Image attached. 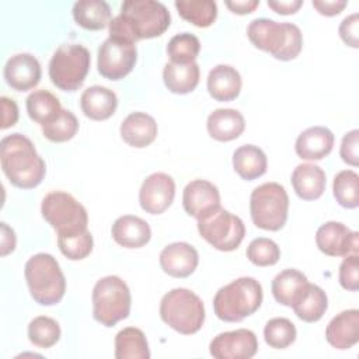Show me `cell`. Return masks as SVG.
<instances>
[{"label": "cell", "instance_id": "obj_42", "mask_svg": "<svg viewBox=\"0 0 359 359\" xmlns=\"http://www.w3.org/2000/svg\"><path fill=\"white\" fill-rule=\"evenodd\" d=\"M358 147H359V130L353 129V130L345 133V136L342 137L339 154L345 163H348L353 167H356L359 164Z\"/></svg>", "mask_w": 359, "mask_h": 359}, {"label": "cell", "instance_id": "obj_36", "mask_svg": "<svg viewBox=\"0 0 359 359\" xmlns=\"http://www.w3.org/2000/svg\"><path fill=\"white\" fill-rule=\"evenodd\" d=\"M201 50L199 39L189 32L174 35L167 45V55L170 60L177 65L194 63Z\"/></svg>", "mask_w": 359, "mask_h": 359}, {"label": "cell", "instance_id": "obj_34", "mask_svg": "<svg viewBox=\"0 0 359 359\" xmlns=\"http://www.w3.org/2000/svg\"><path fill=\"white\" fill-rule=\"evenodd\" d=\"M327 307H328V299L325 292L320 286L309 283L306 294L292 309L294 310V314L300 320L306 323H316L325 314Z\"/></svg>", "mask_w": 359, "mask_h": 359}, {"label": "cell", "instance_id": "obj_8", "mask_svg": "<svg viewBox=\"0 0 359 359\" xmlns=\"http://www.w3.org/2000/svg\"><path fill=\"white\" fill-rule=\"evenodd\" d=\"M130 290L115 275L97 280L93 289V317L105 327H114L130 311Z\"/></svg>", "mask_w": 359, "mask_h": 359}, {"label": "cell", "instance_id": "obj_11", "mask_svg": "<svg viewBox=\"0 0 359 359\" xmlns=\"http://www.w3.org/2000/svg\"><path fill=\"white\" fill-rule=\"evenodd\" d=\"M198 231L213 248L233 251L241 244L245 226L238 216L220 206L198 220Z\"/></svg>", "mask_w": 359, "mask_h": 359}, {"label": "cell", "instance_id": "obj_23", "mask_svg": "<svg viewBox=\"0 0 359 359\" xmlns=\"http://www.w3.org/2000/svg\"><path fill=\"white\" fill-rule=\"evenodd\" d=\"M121 136L129 146L142 149L154 142L157 136V123L146 112H132L121 123Z\"/></svg>", "mask_w": 359, "mask_h": 359}, {"label": "cell", "instance_id": "obj_4", "mask_svg": "<svg viewBox=\"0 0 359 359\" xmlns=\"http://www.w3.org/2000/svg\"><path fill=\"white\" fill-rule=\"evenodd\" d=\"M43 219L56 230L57 241L81 237L88 231V216L86 208L70 194L52 191L41 203Z\"/></svg>", "mask_w": 359, "mask_h": 359}, {"label": "cell", "instance_id": "obj_35", "mask_svg": "<svg viewBox=\"0 0 359 359\" xmlns=\"http://www.w3.org/2000/svg\"><path fill=\"white\" fill-rule=\"evenodd\" d=\"M332 191L337 202L346 208L355 209L359 205V175L352 170L339 171L332 184Z\"/></svg>", "mask_w": 359, "mask_h": 359}, {"label": "cell", "instance_id": "obj_47", "mask_svg": "<svg viewBox=\"0 0 359 359\" xmlns=\"http://www.w3.org/2000/svg\"><path fill=\"white\" fill-rule=\"evenodd\" d=\"M1 226V255H7L14 251L15 248V234L14 230L10 229L4 222L0 223Z\"/></svg>", "mask_w": 359, "mask_h": 359}, {"label": "cell", "instance_id": "obj_1", "mask_svg": "<svg viewBox=\"0 0 359 359\" xmlns=\"http://www.w3.org/2000/svg\"><path fill=\"white\" fill-rule=\"evenodd\" d=\"M171 15L167 7L156 0H126L121 13L108 27L111 36H121L130 42L160 36L170 27Z\"/></svg>", "mask_w": 359, "mask_h": 359}, {"label": "cell", "instance_id": "obj_26", "mask_svg": "<svg viewBox=\"0 0 359 359\" xmlns=\"http://www.w3.org/2000/svg\"><path fill=\"white\" fill-rule=\"evenodd\" d=\"M206 128L210 137L219 142H230L244 132L245 121L237 109L219 108L208 116Z\"/></svg>", "mask_w": 359, "mask_h": 359}, {"label": "cell", "instance_id": "obj_37", "mask_svg": "<svg viewBox=\"0 0 359 359\" xmlns=\"http://www.w3.org/2000/svg\"><path fill=\"white\" fill-rule=\"evenodd\" d=\"M28 338L38 348H50L60 338V327L56 320L46 316H38L28 324Z\"/></svg>", "mask_w": 359, "mask_h": 359}, {"label": "cell", "instance_id": "obj_38", "mask_svg": "<svg viewBox=\"0 0 359 359\" xmlns=\"http://www.w3.org/2000/svg\"><path fill=\"white\" fill-rule=\"evenodd\" d=\"M294 324L285 317H275L269 320L264 328L265 342L275 349H285L296 339Z\"/></svg>", "mask_w": 359, "mask_h": 359}, {"label": "cell", "instance_id": "obj_24", "mask_svg": "<svg viewBox=\"0 0 359 359\" xmlns=\"http://www.w3.org/2000/svg\"><path fill=\"white\" fill-rule=\"evenodd\" d=\"M80 107L87 118L105 121L114 115L118 107V98L108 87L91 86L83 91L80 97Z\"/></svg>", "mask_w": 359, "mask_h": 359}, {"label": "cell", "instance_id": "obj_18", "mask_svg": "<svg viewBox=\"0 0 359 359\" xmlns=\"http://www.w3.org/2000/svg\"><path fill=\"white\" fill-rule=\"evenodd\" d=\"M198 251L188 243L177 241L168 244L160 252L161 269L172 278H187L198 266Z\"/></svg>", "mask_w": 359, "mask_h": 359}, {"label": "cell", "instance_id": "obj_39", "mask_svg": "<svg viewBox=\"0 0 359 359\" xmlns=\"http://www.w3.org/2000/svg\"><path fill=\"white\" fill-rule=\"evenodd\" d=\"M79 130V121L76 115L67 109H62V112L57 115L56 119H53L49 123L42 125V133L43 136L55 143L67 142Z\"/></svg>", "mask_w": 359, "mask_h": 359}, {"label": "cell", "instance_id": "obj_15", "mask_svg": "<svg viewBox=\"0 0 359 359\" xmlns=\"http://www.w3.org/2000/svg\"><path fill=\"white\" fill-rule=\"evenodd\" d=\"M175 196V182L165 172H153L143 181L139 202L144 212L160 215L170 208Z\"/></svg>", "mask_w": 359, "mask_h": 359}, {"label": "cell", "instance_id": "obj_5", "mask_svg": "<svg viewBox=\"0 0 359 359\" xmlns=\"http://www.w3.org/2000/svg\"><path fill=\"white\" fill-rule=\"evenodd\" d=\"M261 303L262 286L250 276H243L224 285L213 297L215 314L227 323H238L254 314Z\"/></svg>", "mask_w": 359, "mask_h": 359}, {"label": "cell", "instance_id": "obj_12", "mask_svg": "<svg viewBox=\"0 0 359 359\" xmlns=\"http://www.w3.org/2000/svg\"><path fill=\"white\" fill-rule=\"evenodd\" d=\"M137 59L136 45L121 36H108L98 48L97 67L102 77L121 80L135 67Z\"/></svg>", "mask_w": 359, "mask_h": 359}, {"label": "cell", "instance_id": "obj_29", "mask_svg": "<svg viewBox=\"0 0 359 359\" xmlns=\"http://www.w3.org/2000/svg\"><path fill=\"white\" fill-rule=\"evenodd\" d=\"M73 18L80 27L98 31L109 24L111 8L104 0H81L73 6Z\"/></svg>", "mask_w": 359, "mask_h": 359}, {"label": "cell", "instance_id": "obj_41", "mask_svg": "<svg viewBox=\"0 0 359 359\" xmlns=\"http://www.w3.org/2000/svg\"><path fill=\"white\" fill-rule=\"evenodd\" d=\"M339 283L344 289L356 292L359 289V259L358 254H351L344 258L338 273Z\"/></svg>", "mask_w": 359, "mask_h": 359}, {"label": "cell", "instance_id": "obj_22", "mask_svg": "<svg viewBox=\"0 0 359 359\" xmlns=\"http://www.w3.org/2000/svg\"><path fill=\"white\" fill-rule=\"evenodd\" d=\"M111 233L112 238L125 248H140L146 245L151 237L147 222L133 215L118 217L112 224Z\"/></svg>", "mask_w": 359, "mask_h": 359}, {"label": "cell", "instance_id": "obj_21", "mask_svg": "<svg viewBox=\"0 0 359 359\" xmlns=\"http://www.w3.org/2000/svg\"><path fill=\"white\" fill-rule=\"evenodd\" d=\"M334 146V133L325 126H311L303 130L294 144L296 154L303 160H321Z\"/></svg>", "mask_w": 359, "mask_h": 359}, {"label": "cell", "instance_id": "obj_32", "mask_svg": "<svg viewBox=\"0 0 359 359\" xmlns=\"http://www.w3.org/2000/svg\"><path fill=\"white\" fill-rule=\"evenodd\" d=\"M116 359H149L150 351L146 335L142 330L126 327L115 337Z\"/></svg>", "mask_w": 359, "mask_h": 359}, {"label": "cell", "instance_id": "obj_7", "mask_svg": "<svg viewBox=\"0 0 359 359\" xmlns=\"http://www.w3.org/2000/svg\"><path fill=\"white\" fill-rule=\"evenodd\" d=\"M161 320L180 334L198 332L205 321V306L198 294L185 287H175L160 302Z\"/></svg>", "mask_w": 359, "mask_h": 359}, {"label": "cell", "instance_id": "obj_3", "mask_svg": "<svg viewBox=\"0 0 359 359\" xmlns=\"http://www.w3.org/2000/svg\"><path fill=\"white\" fill-rule=\"evenodd\" d=\"M247 36L251 43L275 59L292 60L303 46L302 31L292 22H276L271 18H255L247 27Z\"/></svg>", "mask_w": 359, "mask_h": 359}, {"label": "cell", "instance_id": "obj_46", "mask_svg": "<svg viewBox=\"0 0 359 359\" xmlns=\"http://www.w3.org/2000/svg\"><path fill=\"white\" fill-rule=\"evenodd\" d=\"M303 1L302 0H269L268 7L276 11L278 14H294L300 7Z\"/></svg>", "mask_w": 359, "mask_h": 359}, {"label": "cell", "instance_id": "obj_44", "mask_svg": "<svg viewBox=\"0 0 359 359\" xmlns=\"http://www.w3.org/2000/svg\"><path fill=\"white\" fill-rule=\"evenodd\" d=\"M1 129H7L17 123L18 121V107L14 100H10L7 97H1Z\"/></svg>", "mask_w": 359, "mask_h": 359}, {"label": "cell", "instance_id": "obj_48", "mask_svg": "<svg viewBox=\"0 0 359 359\" xmlns=\"http://www.w3.org/2000/svg\"><path fill=\"white\" fill-rule=\"evenodd\" d=\"M226 6L236 14H248L252 13L258 6L259 0H236V1H226Z\"/></svg>", "mask_w": 359, "mask_h": 359}, {"label": "cell", "instance_id": "obj_27", "mask_svg": "<svg viewBox=\"0 0 359 359\" xmlns=\"http://www.w3.org/2000/svg\"><path fill=\"white\" fill-rule=\"evenodd\" d=\"M292 185L299 198L304 201L318 199L325 189V172L316 164H299L292 172Z\"/></svg>", "mask_w": 359, "mask_h": 359}, {"label": "cell", "instance_id": "obj_20", "mask_svg": "<svg viewBox=\"0 0 359 359\" xmlns=\"http://www.w3.org/2000/svg\"><path fill=\"white\" fill-rule=\"evenodd\" d=\"M309 280L304 273L289 268L279 272L271 285L275 300L283 306L294 307L306 294Z\"/></svg>", "mask_w": 359, "mask_h": 359}, {"label": "cell", "instance_id": "obj_17", "mask_svg": "<svg viewBox=\"0 0 359 359\" xmlns=\"http://www.w3.org/2000/svg\"><path fill=\"white\" fill-rule=\"evenodd\" d=\"M42 76L41 65L31 53L13 55L4 65V79L15 91L34 88Z\"/></svg>", "mask_w": 359, "mask_h": 359}, {"label": "cell", "instance_id": "obj_9", "mask_svg": "<svg viewBox=\"0 0 359 359\" xmlns=\"http://www.w3.org/2000/svg\"><path fill=\"white\" fill-rule=\"evenodd\" d=\"M289 196L283 185L265 182L254 188L250 196V213L252 223L269 231L280 230L287 220Z\"/></svg>", "mask_w": 359, "mask_h": 359}, {"label": "cell", "instance_id": "obj_25", "mask_svg": "<svg viewBox=\"0 0 359 359\" xmlns=\"http://www.w3.org/2000/svg\"><path fill=\"white\" fill-rule=\"evenodd\" d=\"M208 91L216 101H233L241 91V76L229 65H217L208 74Z\"/></svg>", "mask_w": 359, "mask_h": 359}, {"label": "cell", "instance_id": "obj_43", "mask_svg": "<svg viewBox=\"0 0 359 359\" xmlns=\"http://www.w3.org/2000/svg\"><path fill=\"white\" fill-rule=\"evenodd\" d=\"M339 36L341 39L352 46L358 48L359 46V15L358 13H353L348 17H345L339 25Z\"/></svg>", "mask_w": 359, "mask_h": 359}, {"label": "cell", "instance_id": "obj_13", "mask_svg": "<svg viewBox=\"0 0 359 359\" xmlns=\"http://www.w3.org/2000/svg\"><path fill=\"white\" fill-rule=\"evenodd\" d=\"M257 351V335L247 328L220 332L209 345V352L216 359H250Z\"/></svg>", "mask_w": 359, "mask_h": 359}, {"label": "cell", "instance_id": "obj_19", "mask_svg": "<svg viewBox=\"0 0 359 359\" xmlns=\"http://www.w3.org/2000/svg\"><path fill=\"white\" fill-rule=\"evenodd\" d=\"M325 338L337 349H349L359 341V310L351 309L337 314L327 325Z\"/></svg>", "mask_w": 359, "mask_h": 359}, {"label": "cell", "instance_id": "obj_40", "mask_svg": "<svg viewBox=\"0 0 359 359\" xmlns=\"http://www.w3.org/2000/svg\"><path fill=\"white\" fill-rule=\"evenodd\" d=\"M247 258L257 266H271L279 261L280 250L273 240L258 237L248 244Z\"/></svg>", "mask_w": 359, "mask_h": 359}, {"label": "cell", "instance_id": "obj_30", "mask_svg": "<svg viewBox=\"0 0 359 359\" xmlns=\"http://www.w3.org/2000/svg\"><path fill=\"white\" fill-rule=\"evenodd\" d=\"M199 66L196 62L188 65H177L168 62L163 70L165 87L175 94H187L196 88L199 83Z\"/></svg>", "mask_w": 359, "mask_h": 359}, {"label": "cell", "instance_id": "obj_10", "mask_svg": "<svg viewBox=\"0 0 359 359\" xmlns=\"http://www.w3.org/2000/svg\"><path fill=\"white\" fill-rule=\"evenodd\" d=\"M90 63L91 57L86 46L79 43L60 45L49 62V77L57 88L76 91L83 84Z\"/></svg>", "mask_w": 359, "mask_h": 359}, {"label": "cell", "instance_id": "obj_2", "mask_svg": "<svg viewBox=\"0 0 359 359\" xmlns=\"http://www.w3.org/2000/svg\"><path fill=\"white\" fill-rule=\"evenodd\" d=\"M0 161L8 181L22 189L38 187L46 172L45 161L34 143L21 133H11L1 139Z\"/></svg>", "mask_w": 359, "mask_h": 359}, {"label": "cell", "instance_id": "obj_6", "mask_svg": "<svg viewBox=\"0 0 359 359\" xmlns=\"http://www.w3.org/2000/svg\"><path fill=\"white\" fill-rule=\"evenodd\" d=\"M25 280L32 299L42 306H52L62 300L66 279L56 258L46 252L32 255L24 268Z\"/></svg>", "mask_w": 359, "mask_h": 359}, {"label": "cell", "instance_id": "obj_33", "mask_svg": "<svg viewBox=\"0 0 359 359\" xmlns=\"http://www.w3.org/2000/svg\"><path fill=\"white\" fill-rule=\"evenodd\" d=\"M174 4L184 20L201 28L212 25L217 17V6L212 0H177Z\"/></svg>", "mask_w": 359, "mask_h": 359}, {"label": "cell", "instance_id": "obj_45", "mask_svg": "<svg viewBox=\"0 0 359 359\" xmlns=\"http://www.w3.org/2000/svg\"><path fill=\"white\" fill-rule=\"evenodd\" d=\"M346 0H313V7L323 15L339 14L346 7Z\"/></svg>", "mask_w": 359, "mask_h": 359}, {"label": "cell", "instance_id": "obj_14", "mask_svg": "<svg viewBox=\"0 0 359 359\" xmlns=\"http://www.w3.org/2000/svg\"><path fill=\"white\" fill-rule=\"evenodd\" d=\"M359 234L339 222H327L316 233V244L321 252L330 257H346L358 254Z\"/></svg>", "mask_w": 359, "mask_h": 359}, {"label": "cell", "instance_id": "obj_16", "mask_svg": "<svg viewBox=\"0 0 359 359\" xmlns=\"http://www.w3.org/2000/svg\"><path fill=\"white\" fill-rule=\"evenodd\" d=\"M182 205L189 216L199 220L220 208L219 189L206 180H194L184 188Z\"/></svg>", "mask_w": 359, "mask_h": 359}, {"label": "cell", "instance_id": "obj_28", "mask_svg": "<svg viewBox=\"0 0 359 359\" xmlns=\"http://www.w3.org/2000/svg\"><path fill=\"white\" fill-rule=\"evenodd\" d=\"M233 167L243 180L252 181L265 174L268 160L258 146L243 144L233 153Z\"/></svg>", "mask_w": 359, "mask_h": 359}, {"label": "cell", "instance_id": "obj_31", "mask_svg": "<svg viewBox=\"0 0 359 359\" xmlns=\"http://www.w3.org/2000/svg\"><path fill=\"white\" fill-rule=\"evenodd\" d=\"M27 112L29 118L39 123L41 126L45 123L52 122L53 119L57 118V115L62 112L60 101L56 95H53L48 90H35L32 91L27 100Z\"/></svg>", "mask_w": 359, "mask_h": 359}]
</instances>
